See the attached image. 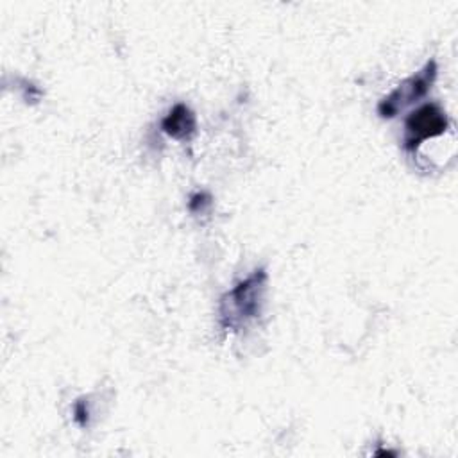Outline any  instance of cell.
I'll use <instances>...</instances> for the list:
<instances>
[{
	"mask_svg": "<svg viewBox=\"0 0 458 458\" xmlns=\"http://www.w3.org/2000/svg\"><path fill=\"white\" fill-rule=\"evenodd\" d=\"M267 279L265 268H256L220 297L218 322L224 329L238 333L259 317L267 293Z\"/></svg>",
	"mask_w": 458,
	"mask_h": 458,
	"instance_id": "6da1fadb",
	"label": "cell"
},
{
	"mask_svg": "<svg viewBox=\"0 0 458 458\" xmlns=\"http://www.w3.org/2000/svg\"><path fill=\"white\" fill-rule=\"evenodd\" d=\"M438 73V64L435 59L424 63V66L413 75L401 81L386 97H383L377 104V114L381 118H392L404 107L419 102L428 95Z\"/></svg>",
	"mask_w": 458,
	"mask_h": 458,
	"instance_id": "7a4b0ae2",
	"label": "cell"
},
{
	"mask_svg": "<svg viewBox=\"0 0 458 458\" xmlns=\"http://www.w3.org/2000/svg\"><path fill=\"white\" fill-rule=\"evenodd\" d=\"M447 127L449 118L445 111L435 102H426L406 116L403 147L406 152H415L420 143L444 134Z\"/></svg>",
	"mask_w": 458,
	"mask_h": 458,
	"instance_id": "3957f363",
	"label": "cell"
},
{
	"mask_svg": "<svg viewBox=\"0 0 458 458\" xmlns=\"http://www.w3.org/2000/svg\"><path fill=\"white\" fill-rule=\"evenodd\" d=\"M161 129L174 140L184 141L195 134L197 118L195 113L182 102L175 104L161 120Z\"/></svg>",
	"mask_w": 458,
	"mask_h": 458,
	"instance_id": "277c9868",
	"label": "cell"
},
{
	"mask_svg": "<svg viewBox=\"0 0 458 458\" xmlns=\"http://www.w3.org/2000/svg\"><path fill=\"white\" fill-rule=\"evenodd\" d=\"M209 206H211V195L206 191H197L188 200V208L191 213H204Z\"/></svg>",
	"mask_w": 458,
	"mask_h": 458,
	"instance_id": "5b68a950",
	"label": "cell"
},
{
	"mask_svg": "<svg viewBox=\"0 0 458 458\" xmlns=\"http://www.w3.org/2000/svg\"><path fill=\"white\" fill-rule=\"evenodd\" d=\"M73 417H75V420H77V424L79 426H88V420H89V411H88V408H86V403L81 399V401H77L75 403V406H73Z\"/></svg>",
	"mask_w": 458,
	"mask_h": 458,
	"instance_id": "8992f818",
	"label": "cell"
}]
</instances>
